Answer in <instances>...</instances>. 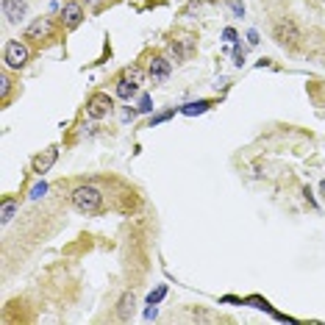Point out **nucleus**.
<instances>
[{"label": "nucleus", "instance_id": "obj_1", "mask_svg": "<svg viewBox=\"0 0 325 325\" xmlns=\"http://www.w3.org/2000/svg\"><path fill=\"white\" fill-rule=\"evenodd\" d=\"M73 203H75V209H78V211L95 214V211H100L103 195L95 189V186H78V189L73 192Z\"/></svg>", "mask_w": 325, "mask_h": 325}, {"label": "nucleus", "instance_id": "obj_2", "mask_svg": "<svg viewBox=\"0 0 325 325\" xmlns=\"http://www.w3.org/2000/svg\"><path fill=\"white\" fill-rule=\"evenodd\" d=\"M25 61H28V47H25L23 42H9L6 45V64L9 67H23Z\"/></svg>", "mask_w": 325, "mask_h": 325}, {"label": "nucleus", "instance_id": "obj_3", "mask_svg": "<svg viewBox=\"0 0 325 325\" xmlns=\"http://www.w3.org/2000/svg\"><path fill=\"white\" fill-rule=\"evenodd\" d=\"M50 31H53L50 20L39 17V20H33V23L28 25V31H25V39H37V42H42V39L50 37Z\"/></svg>", "mask_w": 325, "mask_h": 325}, {"label": "nucleus", "instance_id": "obj_4", "mask_svg": "<svg viewBox=\"0 0 325 325\" xmlns=\"http://www.w3.org/2000/svg\"><path fill=\"white\" fill-rule=\"evenodd\" d=\"M84 20V9H81V3H75V0H70V3L61 9V23L67 25V28H75V25Z\"/></svg>", "mask_w": 325, "mask_h": 325}, {"label": "nucleus", "instance_id": "obj_5", "mask_svg": "<svg viewBox=\"0 0 325 325\" xmlns=\"http://www.w3.org/2000/svg\"><path fill=\"white\" fill-rule=\"evenodd\" d=\"M109 109H112V100H109V95H95L92 100H89V117H95V120H100L103 114H109Z\"/></svg>", "mask_w": 325, "mask_h": 325}, {"label": "nucleus", "instance_id": "obj_6", "mask_svg": "<svg viewBox=\"0 0 325 325\" xmlns=\"http://www.w3.org/2000/svg\"><path fill=\"white\" fill-rule=\"evenodd\" d=\"M170 61L167 59H161V56H156V59H150V67H148V73L153 75V81H164L170 75Z\"/></svg>", "mask_w": 325, "mask_h": 325}, {"label": "nucleus", "instance_id": "obj_7", "mask_svg": "<svg viewBox=\"0 0 325 325\" xmlns=\"http://www.w3.org/2000/svg\"><path fill=\"white\" fill-rule=\"evenodd\" d=\"M275 39H278L281 45H292L297 39V28L292 23H278L275 25Z\"/></svg>", "mask_w": 325, "mask_h": 325}, {"label": "nucleus", "instance_id": "obj_8", "mask_svg": "<svg viewBox=\"0 0 325 325\" xmlns=\"http://www.w3.org/2000/svg\"><path fill=\"white\" fill-rule=\"evenodd\" d=\"M56 156H59L56 148H47L45 156H37V158H33V172H47V170L53 167V161H56Z\"/></svg>", "mask_w": 325, "mask_h": 325}, {"label": "nucleus", "instance_id": "obj_9", "mask_svg": "<svg viewBox=\"0 0 325 325\" xmlns=\"http://www.w3.org/2000/svg\"><path fill=\"white\" fill-rule=\"evenodd\" d=\"M3 14L9 17L11 23H17V20L25 14V0H6L3 3Z\"/></svg>", "mask_w": 325, "mask_h": 325}, {"label": "nucleus", "instance_id": "obj_10", "mask_svg": "<svg viewBox=\"0 0 325 325\" xmlns=\"http://www.w3.org/2000/svg\"><path fill=\"white\" fill-rule=\"evenodd\" d=\"M134 92H136V84H131L128 78H122L120 84H117V95H120V98H125V100H128Z\"/></svg>", "mask_w": 325, "mask_h": 325}, {"label": "nucleus", "instance_id": "obj_11", "mask_svg": "<svg viewBox=\"0 0 325 325\" xmlns=\"http://www.w3.org/2000/svg\"><path fill=\"white\" fill-rule=\"evenodd\" d=\"M131 309H134V295H125V297L120 300V317H122V320H128Z\"/></svg>", "mask_w": 325, "mask_h": 325}, {"label": "nucleus", "instance_id": "obj_12", "mask_svg": "<svg viewBox=\"0 0 325 325\" xmlns=\"http://www.w3.org/2000/svg\"><path fill=\"white\" fill-rule=\"evenodd\" d=\"M14 206H17V203H14L11 197H6V200H3V223H9V220L14 217Z\"/></svg>", "mask_w": 325, "mask_h": 325}, {"label": "nucleus", "instance_id": "obj_13", "mask_svg": "<svg viewBox=\"0 0 325 325\" xmlns=\"http://www.w3.org/2000/svg\"><path fill=\"white\" fill-rule=\"evenodd\" d=\"M206 109H209V103H206V100L189 103V106H184V114H200V112H206Z\"/></svg>", "mask_w": 325, "mask_h": 325}, {"label": "nucleus", "instance_id": "obj_14", "mask_svg": "<svg viewBox=\"0 0 325 325\" xmlns=\"http://www.w3.org/2000/svg\"><path fill=\"white\" fill-rule=\"evenodd\" d=\"M125 78L131 81V84H136V86H139V84H142V70H139V67H131V70L125 73Z\"/></svg>", "mask_w": 325, "mask_h": 325}, {"label": "nucleus", "instance_id": "obj_15", "mask_svg": "<svg viewBox=\"0 0 325 325\" xmlns=\"http://www.w3.org/2000/svg\"><path fill=\"white\" fill-rule=\"evenodd\" d=\"M164 292H167V286H158L156 292H153V295L148 297V300H150V306H153V303H158V300H161V297H164Z\"/></svg>", "mask_w": 325, "mask_h": 325}, {"label": "nucleus", "instance_id": "obj_16", "mask_svg": "<svg viewBox=\"0 0 325 325\" xmlns=\"http://www.w3.org/2000/svg\"><path fill=\"white\" fill-rule=\"evenodd\" d=\"M42 195H45V184H39V186L31 189V197H42Z\"/></svg>", "mask_w": 325, "mask_h": 325}, {"label": "nucleus", "instance_id": "obj_17", "mask_svg": "<svg viewBox=\"0 0 325 325\" xmlns=\"http://www.w3.org/2000/svg\"><path fill=\"white\" fill-rule=\"evenodd\" d=\"M0 89H3V98H6V95H9V78H6V75L0 78Z\"/></svg>", "mask_w": 325, "mask_h": 325}, {"label": "nucleus", "instance_id": "obj_18", "mask_svg": "<svg viewBox=\"0 0 325 325\" xmlns=\"http://www.w3.org/2000/svg\"><path fill=\"white\" fill-rule=\"evenodd\" d=\"M322 195H325V181H322Z\"/></svg>", "mask_w": 325, "mask_h": 325}, {"label": "nucleus", "instance_id": "obj_19", "mask_svg": "<svg viewBox=\"0 0 325 325\" xmlns=\"http://www.w3.org/2000/svg\"><path fill=\"white\" fill-rule=\"evenodd\" d=\"M209 3H217V0H209Z\"/></svg>", "mask_w": 325, "mask_h": 325}]
</instances>
